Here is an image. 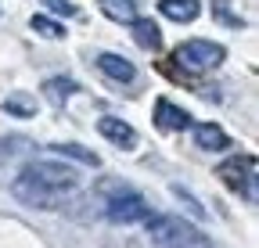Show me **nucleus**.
<instances>
[{
	"label": "nucleus",
	"mask_w": 259,
	"mask_h": 248,
	"mask_svg": "<svg viewBox=\"0 0 259 248\" xmlns=\"http://www.w3.org/2000/svg\"><path fill=\"white\" fill-rule=\"evenodd\" d=\"M148 237L158 244V248H209V237L180 220V216H158V220H148Z\"/></svg>",
	"instance_id": "f257e3e1"
},
{
	"label": "nucleus",
	"mask_w": 259,
	"mask_h": 248,
	"mask_svg": "<svg viewBox=\"0 0 259 248\" xmlns=\"http://www.w3.org/2000/svg\"><path fill=\"white\" fill-rule=\"evenodd\" d=\"M11 194H15L22 205H29V209H54V205H61V198H65V191L47 187V183H40L36 176H29V173H22V176L11 183Z\"/></svg>",
	"instance_id": "f03ea898"
},
{
	"label": "nucleus",
	"mask_w": 259,
	"mask_h": 248,
	"mask_svg": "<svg viewBox=\"0 0 259 248\" xmlns=\"http://www.w3.org/2000/svg\"><path fill=\"white\" fill-rule=\"evenodd\" d=\"M216 176H220L234 194L255 198V159H252V155H245V159H231V162L216 166Z\"/></svg>",
	"instance_id": "7ed1b4c3"
},
{
	"label": "nucleus",
	"mask_w": 259,
	"mask_h": 248,
	"mask_svg": "<svg viewBox=\"0 0 259 248\" xmlns=\"http://www.w3.org/2000/svg\"><path fill=\"white\" fill-rule=\"evenodd\" d=\"M177 61L184 69H212L223 61V47L212 40H187L177 47Z\"/></svg>",
	"instance_id": "20e7f679"
},
{
	"label": "nucleus",
	"mask_w": 259,
	"mask_h": 248,
	"mask_svg": "<svg viewBox=\"0 0 259 248\" xmlns=\"http://www.w3.org/2000/svg\"><path fill=\"white\" fill-rule=\"evenodd\" d=\"M105 212H108L112 223H144V220H151V209L141 194H115V198H108Z\"/></svg>",
	"instance_id": "39448f33"
},
{
	"label": "nucleus",
	"mask_w": 259,
	"mask_h": 248,
	"mask_svg": "<svg viewBox=\"0 0 259 248\" xmlns=\"http://www.w3.org/2000/svg\"><path fill=\"white\" fill-rule=\"evenodd\" d=\"M25 173L36 176L40 183H47V187H54V191H72L79 183V173L72 166H61V162H36V166H29Z\"/></svg>",
	"instance_id": "423d86ee"
},
{
	"label": "nucleus",
	"mask_w": 259,
	"mask_h": 248,
	"mask_svg": "<svg viewBox=\"0 0 259 248\" xmlns=\"http://www.w3.org/2000/svg\"><path fill=\"white\" fill-rule=\"evenodd\" d=\"M97 133H101V137H105L108 144L122 147V151L137 147V130L130 126V122H122V119H112V115H105L101 122H97Z\"/></svg>",
	"instance_id": "0eeeda50"
},
{
	"label": "nucleus",
	"mask_w": 259,
	"mask_h": 248,
	"mask_svg": "<svg viewBox=\"0 0 259 248\" xmlns=\"http://www.w3.org/2000/svg\"><path fill=\"white\" fill-rule=\"evenodd\" d=\"M155 126L177 133V130H187V126H191V115H187L180 105H173V101H166V97H158V101H155Z\"/></svg>",
	"instance_id": "6e6552de"
},
{
	"label": "nucleus",
	"mask_w": 259,
	"mask_h": 248,
	"mask_svg": "<svg viewBox=\"0 0 259 248\" xmlns=\"http://www.w3.org/2000/svg\"><path fill=\"white\" fill-rule=\"evenodd\" d=\"M97 69H101L112 83H130V79L137 76L134 61H126V58H119V54H97Z\"/></svg>",
	"instance_id": "1a4fd4ad"
},
{
	"label": "nucleus",
	"mask_w": 259,
	"mask_h": 248,
	"mask_svg": "<svg viewBox=\"0 0 259 248\" xmlns=\"http://www.w3.org/2000/svg\"><path fill=\"white\" fill-rule=\"evenodd\" d=\"M194 144H198L202 151H227V147H231V137H227L223 126L198 122V126H194Z\"/></svg>",
	"instance_id": "9d476101"
},
{
	"label": "nucleus",
	"mask_w": 259,
	"mask_h": 248,
	"mask_svg": "<svg viewBox=\"0 0 259 248\" xmlns=\"http://www.w3.org/2000/svg\"><path fill=\"white\" fill-rule=\"evenodd\" d=\"M158 11L166 15L169 22H194L198 11H202V4H198V0H162Z\"/></svg>",
	"instance_id": "9b49d317"
},
{
	"label": "nucleus",
	"mask_w": 259,
	"mask_h": 248,
	"mask_svg": "<svg viewBox=\"0 0 259 248\" xmlns=\"http://www.w3.org/2000/svg\"><path fill=\"white\" fill-rule=\"evenodd\" d=\"M134 36L144 51H158L162 47V29L155 25V18H134Z\"/></svg>",
	"instance_id": "f8f14e48"
},
{
	"label": "nucleus",
	"mask_w": 259,
	"mask_h": 248,
	"mask_svg": "<svg viewBox=\"0 0 259 248\" xmlns=\"http://www.w3.org/2000/svg\"><path fill=\"white\" fill-rule=\"evenodd\" d=\"M97 8L105 11V18H112V22H119V25H134V18H137V8H134V0H97Z\"/></svg>",
	"instance_id": "ddd939ff"
},
{
	"label": "nucleus",
	"mask_w": 259,
	"mask_h": 248,
	"mask_svg": "<svg viewBox=\"0 0 259 248\" xmlns=\"http://www.w3.org/2000/svg\"><path fill=\"white\" fill-rule=\"evenodd\" d=\"M51 151H54V155H65V159H72V162H79V166H101V159H97L94 151L79 147V144H51Z\"/></svg>",
	"instance_id": "4468645a"
},
{
	"label": "nucleus",
	"mask_w": 259,
	"mask_h": 248,
	"mask_svg": "<svg viewBox=\"0 0 259 248\" xmlns=\"http://www.w3.org/2000/svg\"><path fill=\"white\" fill-rule=\"evenodd\" d=\"M36 101H32L29 94H11L8 101H4V112L8 115H18V119H32V115H36Z\"/></svg>",
	"instance_id": "2eb2a0df"
},
{
	"label": "nucleus",
	"mask_w": 259,
	"mask_h": 248,
	"mask_svg": "<svg viewBox=\"0 0 259 248\" xmlns=\"http://www.w3.org/2000/svg\"><path fill=\"white\" fill-rule=\"evenodd\" d=\"M32 29H36L40 36H51V40H61V36H65V25H58V22L47 18V15H36V18H32Z\"/></svg>",
	"instance_id": "dca6fc26"
},
{
	"label": "nucleus",
	"mask_w": 259,
	"mask_h": 248,
	"mask_svg": "<svg viewBox=\"0 0 259 248\" xmlns=\"http://www.w3.org/2000/svg\"><path fill=\"white\" fill-rule=\"evenodd\" d=\"M44 4H47L51 11H58V15H65V18H69V15H79V8L72 4V0H44Z\"/></svg>",
	"instance_id": "f3484780"
},
{
	"label": "nucleus",
	"mask_w": 259,
	"mask_h": 248,
	"mask_svg": "<svg viewBox=\"0 0 259 248\" xmlns=\"http://www.w3.org/2000/svg\"><path fill=\"white\" fill-rule=\"evenodd\" d=\"M47 90H51V94H58V97H65V94H76V83H61V79H54V83H47Z\"/></svg>",
	"instance_id": "a211bd4d"
}]
</instances>
